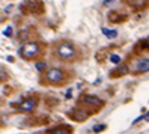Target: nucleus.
I'll use <instances>...</instances> for the list:
<instances>
[{
  "mask_svg": "<svg viewBox=\"0 0 149 134\" xmlns=\"http://www.w3.org/2000/svg\"><path fill=\"white\" fill-rule=\"evenodd\" d=\"M54 53H56V56L60 57L62 60H75L78 57L77 48L74 47V44L69 42V41L59 42L56 45V48H54Z\"/></svg>",
  "mask_w": 149,
  "mask_h": 134,
  "instance_id": "nucleus-1",
  "label": "nucleus"
},
{
  "mask_svg": "<svg viewBox=\"0 0 149 134\" xmlns=\"http://www.w3.org/2000/svg\"><path fill=\"white\" fill-rule=\"evenodd\" d=\"M20 11L24 15H39L44 12V3L41 0H26L24 3H21Z\"/></svg>",
  "mask_w": 149,
  "mask_h": 134,
  "instance_id": "nucleus-2",
  "label": "nucleus"
},
{
  "mask_svg": "<svg viewBox=\"0 0 149 134\" xmlns=\"http://www.w3.org/2000/svg\"><path fill=\"white\" fill-rule=\"evenodd\" d=\"M39 53H41V47H39V44L35 42V41L26 42V44H23V45L20 47V54H21V57L26 59V60L35 59V57L39 54Z\"/></svg>",
  "mask_w": 149,
  "mask_h": 134,
  "instance_id": "nucleus-3",
  "label": "nucleus"
},
{
  "mask_svg": "<svg viewBox=\"0 0 149 134\" xmlns=\"http://www.w3.org/2000/svg\"><path fill=\"white\" fill-rule=\"evenodd\" d=\"M80 105H86L87 109L91 110V113H95L96 110H100L104 105V101L100 100V98L95 96V95H83L80 98Z\"/></svg>",
  "mask_w": 149,
  "mask_h": 134,
  "instance_id": "nucleus-4",
  "label": "nucleus"
},
{
  "mask_svg": "<svg viewBox=\"0 0 149 134\" xmlns=\"http://www.w3.org/2000/svg\"><path fill=\"white\" fill-rule=\"evenodd\" d=\"M45 80L48 83H54V84H60V83H63L66 78V74L63 73L62 69H59V68H50L47 73H45Z\"/></svg>",
  "mask_w": 149,
  "mask_h": 134,
  "instance_id": "nucleus-5",
  "label": "nucleus"
},
{
  "mask_svg": "<svg viewBox=\"0 0 149 134\" xmlns=\"http://www.w3.org/2000/svg\"><path fill=\"white\" fill-rule=\"evenodd\" d=\"M149 71V57H140L137 62H134L133 73L134 74H143Z\"/></svg>",
  "mask_w": 149,
  "mask_h": 134,
  "instance_id": "nucleus-6",
  "label": "nucleus"
},
{
  "mask_svg": "<svg viewBox=\"0 0 149 134\" xmlns=\"http://www.w3.org/2000/svg\"><path fill=\"white\" fill-rule=\"evenodd\" d=\"M68 116L75 122H83V121L87 119L89 112H84V110H80V109H72V110L68 112Z\"/></svg>",
  "mask_w": 149,
  "mask_h": 134,
  "instance_id": "nucleus-7",
  "label": "nucleus"
},
{
  "mask_svg": "<svg viewBox=\"0 0 149 134\" xmlns=\"http://www.w3.org/2000/svg\"><path fill=\"white\" fill-rule=\"evenodd\" d=\"M17 107H18L21 112H32L35 107H36V100H26V101L20 103Z\"/></svg>",
  "mask_w": 149,
  "mask_h": 134,
  "instance_id": "nucleus-8",
  "label": "nucleus"
},
{
  "mask_svg": "<svg viewBox=\"0 0 149 134\" xmlns=\"http://www.w3.org/2000/svg\"><path fill=\"white\" fill-rule=\"evenodd\" d=\"M127 20V15L124 14H119V12H115V11H111L109 14V21L110 23H124Z\"/></svg>",
  "mask_w": 149,
  "mask_h": 134,
  "instance_id": "nucleus-9",
  "label": "nucleus"
},
{
  "mask_svg": "<svg viewBox=\"0 0 149 134\" xmlns=\"http://www.w3.org/2000/svg\"><path fill=\"white\" fill-rule=\"evenodd\" d=\"M127 71H128V68H127L125 65H120V66H118L115 71H111L110 75H111V77H122V75L127 74Z\"/></svg>",
  "mask_w": 149,
  "mask_h": 134,
  "instance_id": "nucleus-10",
  "label": "nucleus"
},
{
  "mask_svg": "<svg viewBox=\"0 0 149 134\" xmlns=\"http://www.w3.org/2000/svg\"><path fill=\"white\" fill-rule=\"evenodd\" d=\"M47 134H69V128H65V127H57V128L50 130Z\"/></svg>",
  "mask_w": 149,
  "mask_h": 134,
  "instance_id": "nucleus-11",
  "label": "nucleus"
},
{
  "mask_svg": "<svg viewBox=\"0 0 149 134\" xmlns=\"http://www.w3.org/2000/svg\"><path fill=\"white\" fill-rule=\"evenodd\" d=\"M101 32H102L104 35H107L109 38H116V36H118V32H116V30H109V29H104V27H102Z\"/></svg>",
  "mask_w": 149,
  "mask_h": 134,
  "instance_id": "nucleus-12",
  "label": "nucleus"
},
{
  "mask_svg": "<svg viewBox=\"0 0 149 134\" xmlns=\"http://www.w3.org/2000/svg\"><path fill=\"white\" fill-rule=\"evenodd\" d=\"M102 130H106V125H104V124H98V125H95V127H93V133H101Z\"/></svg>",
  "mask_w": 149,
  "mask_h": 134,
  "instance_id": "nucleus-13",
  "label": "nucleus"
},
{
  "mask_svg": "<svg viewBox=\"0 0 149 134\" xmlns=\"http://www.w3.org/2000/svg\"><path fill=\"white\" fill-rule=\"evenodd\" d=\"M110 60L113 62V64H115V65H119V62H120V57L118 56V54H113L111 57H110Z\"/></svg>",
  "mask_w": 149,
  "mask_h": 134,
  "instance_id": "nucleus-14",
  "label": "nucleus"
},
{
  "mask_svg": "<svg viewBox=\"0 0 149 134\" xmlns=\"http://www.w3.org/2000/svg\"><path fill=\"white\" fill-rule=\"evenodd\" d=\"M3 35H5V36H11V35H12V29L11 27H6L5 32H3Z\"/></svg>",
  "mask_w": 149,
  "mask_h": 134,
  "instance_id": "nucleus-15",
  "label": "nucleus"
},
{
  "mask_svg": "<svg viewBox=\"0 0 149 134\" xmlns=\"http://www.w3.org/2000/svg\"><path fill=\"white\" fill-rule=\"evenodd\" d=\"M36 68H38V71H42L44 68H45V64H44V62H38V64H36Z\"/></svg>",
  "mask_w": 149,
  "mask_h": 134,
  "instance_id": "nucleus-16",
  "label": "nucleus"
},
{
  "mask_svg": "<svg viewBox=\"0 0 149 134\" xmlns=\"http://www.w3.org/2000/svg\"><path fill=\"white\" fill-rule=\"evenodd\" d=\"M113 2H116V0H104V5H106V6H109V5H111Z\"/></svg>",
  "mask_w": 149,
  "mask_h": 134,
  "instance_id": "nucleus-17",
  "label": "nucleus"
},
{
  "mask_svg": "<svg viewBox=\"0 0 149 134\" xmlns=\"http://www.w3.org/2000/svg\"><path fill=\"white\" fill-rule=\"evenodd\" d=\"M145 44H146V48H148V50H149V38H148V39H146V42H145Z\"/></svg>",
  "mask_w": 149,
  "mask_h": 134,
  "instance_id": "nucleus-18",
  "label": "nucleus"
},
{
  "mask_svg": "<svg viewBox=\"0 0 149 134\" xmlns=\"http://www.w3.org/2000/svg\"><path fill=\"white\" fill-rule=\"evenodd\" d=\"M145 119H146V121H149V113L146 114V118H145Z\"/></svg>",
  "mask_w": 149,
  "mask_h": 134,
  "instance_id": "nucleus-19",
  "label": "nucleus"
},
{
  "mask_svg": "<svg viewBox=\"0 0 149 134\" xmlns=\"http://www.w3.org/2000/svg\"><path fill=\"white\" fill-rule=\"evenodd\" d=\"M133 2H136V0H128V3H133Z\"/></svg>",
  "mask_w": 149,
  "mask_h": 134,
  "instance_id": "nucleus-20",
  "label": "nucleus"
}]
</instances>
